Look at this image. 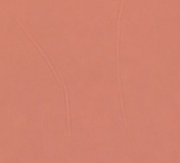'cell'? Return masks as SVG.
<instances>
[{
	"mask_svg": "<svg viewBox=\"0 0 180 163\" xmlns=\"http://www.w3.org/2000/svg\"><path fill=\"white\" fill-rule=\"evenodd\" d=\"M37 19V15L35 12H28L26 13V20L29 22H33V21H36Z\"/></svg>",
	"mask_w": 180,
	"mask_h": 163,
	"instance_id": "obj_1",
	"label": "cell"
},
{
	"mask_svg": "<svg viewBox=\"0 0 180 163\" xmlns=\"http://www.w3.org/2000/svg\"><path fill=\"white\" fill-rule=\"evenodd\" d=\"M36 11L37 12H40V13L46 12L47 11L46 2H44V1H37L36 2Z\"/></svg>",
	"mask_w": 180,
	"mask_h": 163,
	"instance_id": "obj_2",
	"label": "cell"
},
{
	"mask_svg": "<svg viewBox=\"0 0 180 163\" xmlns=\"http://www.w3.org/2000/svg\"><path fill=\"white\" fill-rule=\"evenodd\" d=\"M14 22H3V32H12L14 31Z\"/></svg>",
	"mask_w": 180,
	"mask_h": 163,
	"instance_id": "obj_3",
	"label": "cell"
},
{
	"mask_svg": "<svg viewBox=\"0 0 180 163\" xmlns=\"http://www.w3.org/2000/svg\"><path fill=\"white\" fill-rule=\"evenodd\" d=\"M15 39H16V42L19 44V42H21V44H23L24 42V39H26V37H24V35L22 34V33H18V34L15 35Z\"/></svg>",
	"mask_w": 180,
	"mask_h": 163,
	"instance_id": "obj_4",
	"label": "cell"
},
{
	"mask_svg": "<svg viewBox=\"0 0 180 163\" xmlns=\"http://www.w3.org/2000/svg\"><path fill=\"white\" fill-rule=\"evenodd\" d=\"M101 4H102V5H101V7H102L103 10H109L110 7H111L109 5L110 2H109V1H106V0H104V1H103V2L101 3Z\"/></svg>",
	"mask_w": 180,
	"mask_h": 163,
	"instance_id": "obj_5",
	"label": "cell"
},
{
	"mask_svg": "<svg viewBox=\"0 0 180 163\" xmlns=\"http://www.w3.org/2000/svg\"><path fill=\"white\" fill-rule=\"evenodd\" d=\"M3 18H4V16H3V13L0 11V22L3 21Z\"/></svg>",
	"mask_w": 180,
	"mask_h": 163,
	"instance_id": "obj_6",
	"label": "cell"
}]
</instances>
